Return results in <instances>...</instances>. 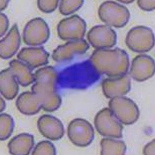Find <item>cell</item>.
<instances>
[{
  "instance_id": "cell-25",
  "label": "cell",
  "mask_w": 155,
  "mask_h": 155,
  "mask_svg": "<svg viewBox=\"0 0 155 155\" xmlns=\"http://www.w3.org/2000/svg\"><path fill=\"white\" fill-rule=\"evenodd\" d=\"M58 1H38V7L41 11L45 13H50L54 11L57 8Z\"/></svg>"
},
{
  "instance_id": "cell-9",
  "label": "cell",
  "mask_w": 155,
  "mask_h": 155,
  "mask_svg": "<svg viewBox=\"0 0 155 155\" xmlns=\"http://www.w3.org/2000/svg\"><path fill=\"white\" fill-rule=\"evenodd\" d=\"M86 29L85 21L77 15L62 20L57 28L59 38L64 40L71 41L82 39Z\"/></svg>"
},
{
  "instance_id": "cell-28",
  "label": "cell",
  "mask_w": 155,
  "mask_h": 155,
  "mask_svg": "<svg viewBox=\"0 0 155 155\" xmlns=\"http://www.w3.org/2000/svg\"><path fill=\"white\" fill-rule=\"evenodd\" d=\"M155 140H153L146 145L143 150V153L145 155H154L155 154Z\"/></svg>"
},
{
  "instance_id": "cell-8",
  "label": "cell",
  "mask_w": 155,
  "mask_h": 155,
  "mask_svg": "<svg viewBox=\"0 0 155 155\" xmlns=\"http://www.w3.org/2000/svg\"><path fill=\"white\" fill-rule=\"evenodd\" d=\"M50 29L46 22L41 18H35L26 25L23 32V40L28 45H41L48 40Z\"/></svg>"
},
{
  "instance_id": "cell-19",
  "label": "cell",
  "mask_w": 155,
  "mask_h": 155,
  "mask_svg": "<svg viewBox=\"0 0 155 155\" xmlns=\"http://www.w3.org/2000/svg\"><path fill=\"white\" fill-rule=\"evenodd\" d=\"M0 89L2 96L8 100L13 99L18 94V85L10 68L1 71Z\"/></svg>"
},
{
  "instance_id": "cell-11",
  "label": "cell",
  "mask_w": 155,
  "mask_h": 155,
  "mask_svg": "<svg viewBox=\"0 0 155 155\" xmlns=\"http://www.w3.org/2000/svg\"><path fill=\"white\" fill-rule=\"evenodd\" d=\"M155 62L151 56L141 54L132 61L129 75L135 81L143 82L151 78L154 74Z\"/></svg>"
},
{
  "instance_id": "cell-6",
  "label": "cell",
  "mask_w": 155,
  "mask_h": 155,
  "mask_svg": "<svg viewBox=\"0 0 155 155\" xmlns=\"http://www.w3.org/2000/svg\"><path fill=\"white\" fill-rule=\"evenodd\" d=\"M94 123L101 135L116 138L123 137V127L109 108H104L98 112Z\"/></svg>"
},
{
  "instance_id": "cell-10",
  "label": "cell",
  "mask_w": 155,
  "mask_h": 155,
  "mask_svg": "<svg viewBox=\"0 0 155 155\" xmlns=\"http://www.w3.org/2000/svg\"><path fill=\"white\" fill-rule=\"evenodd\" d=\"M87 38L91 46L97 49H109L115 45L117 35L110 26L99 25L89 30Z\"/></svg>"
},
{
  "instance_id": "cell-17",
  "label": "cell",
  "mask_w": 155,
  "mask_h": 155,
  "mask_svg": "<svg viewBox=\"0 0 155 155\" xmlns=\"http://www.w3.org/2000/svg\"><path fill=\"white\" fill-rule=\"evenodd\" d=\"M16 105L20 112L28 115L37 114L42 108L39 99L32 92H25L21 94L16 100Z\"/></svg>"
},
{
  "instance_id": "cell-29",
  "label": "cell",
  "mask_w": 155,
  "mask_h": 155,
  "mask_svg": "<svg viewBox=\"0 0 155 155\" xmlns=\"http://www.w3.org/2000/svg\"><path fill=\"white\" fill-rule=\"evenodd\" d=\"M8 1H2L1 2V11H3L5 9L7 8L8 3Z\"/></svg>"
},
{
  "instance_id": "cell-18",
  "label": "cell",
  "mask_w": 155,
  "mask_h": 155,
  "mask_svg": "<svg viewBox=\"0 0 155 155\" xmlns=\"http://www.w3.org/2000/svg\"><path fill=\"white\" fill-rule=\"evenodd\" d=\"M34 142L33 136L28 133L20 134L9 142V151L12 155H28L34 147Z\"/></svg>"
},
{
  "instance_id": "cell-27",
  "label": "cell",
  "mask_w": 155,
  "mask_h": 155,
  "mask_svg": "<svg viewBox=\"0 0 155 155\" xmlns=\"http://www.w3.org/2000/svg\"><path fill=\"white\" fill-rule=\"evenodd\" d=\"M9 21L5 15L1 13V37H2L7 31L9 26Z\"/></svg>"
},
{
  "instance_id": "cell-24",
  "label": "cell",
  "mask_w": 155,
  "mask_h": 155,
  "mask_svg": "<svg viewBox=\"0 0 155 155\" xmlns=\"http://www.w3.org/2000/svg\"><path fill=\"white\" fill-rule=\"evenodd\" d=\"M55 147L52 143L48 141L40 142L35 146L32 154L52 155L56 154Z\"/></svg>"
},
{
  "instance_id": "cell-12",
  "label": "cell",
  "mask_w": 155,
  "mask_h": 155,
  "mask_svg": "<svg viewBox=\"0 0 155 155\" xmlns=\"http://www.w3.org/2000/svg\"><path fill=\"white\" fill-rule=\"evenodd\" d=\"M89 47L88 43L83 39L71 41L57 48L53 52L52 58L58 62L70 60L76 55L85 53Z\"/></svg>"
},
{
  "instance_id": "cell-3",
  "label": "cell",
  "mask_w": 155,
  "mask_h": 155,
  "mask_svg": "<svg viewBox=\"0 0 155 155\" xmlns=\"http://www.w3.org/2000/svg\"><path fill=\"white\" fill-rule=\"evenodd\" d=\"M100 19L107 25L116 28L126 26L129 21L130 13L126 7L111 1L104 2L100 5L98 12Z\"/></svg>"
},
{
  "instance_id": "cell-5",
  "label": "cell",
  "mask_w": 155,
  "mask_h": 155,
  "mask_svg": "<svg viewBox=\"0 0 155 155\" xmlns=\"http://www.w3.org/2000/svg\"><path fill=\"white\" fill-rule=\"evenodd\" d=\"M109 106L115 117L125 125L133 124L139 118L138 107L129 98L123 96L112 98L109 101Z\"/></svg>"
},
{
  "instance_id": "cell-31",
  "label": "cell",
  "mask_w": 155,
  "mask_h": 155,
  "mask_svg": "<svg viewBox=\"0 0 155 155\" xmlns=\"http://www.w3.org/2000/svg\"><path fill=\"white\" fill-rule=\"evenodd\" d=\"M119 1L121 2L122 3H124V4L131 3H132L134 2V1Z\"/></svg>"
},
{
  "instance_id": "cell-14",
  "label": "cell",
  "mask_w": 155,
  "mask_h": 155,
  "mask_svg": "<svg viewBox=\"0 0 155 155\" xmlns=\"http://www.w3.org/2000/svg\"><path fill=\"white\" fill-rule=\"evenodd\" d=\"M38 127L42 135L52 140L61 139L64 135V125L58 118L52 115H44L38 119Z\"/></svg>"
},
{
  "instance_id": "cell-13",
  "label": "cell",
  "mask_w": 155,
  "mask_h": 155,
  "mask_svg": "<svg viewBox=\"0 0 155 155\" xmlns=\"http://www.w3.org/2000/svg\"><path fill=\"white\" fill-rule=\"evenodd\" d=\"M131 85L130 77L127 74L104 80L102 83V88L104 95L111 99L127 94L130 90Z\"/></svg>"
},
{
  "instance_id": "cell-4",
  "label": "cell",
  "mask_w": 155,
  "mask_h": 155,
  "mask_svg": "<svg viewBox=\"0 0 155 155\" xmlns=\"http://www.w3.org/2000/svg\"><path fill=\"white\" fill-rule=\"evenodd\" d=\"M127 46L132 51L144 53L150 51L155 44L153 31L147 27L139 26L130 30L126 36Z\"/></svg>"
},
{
  "instance_id": "cell-16",
  "label": "cell",
  "mask_w": 155,
  "mask_h": 155,
  "mask_svg": "<svg viewBox=\"0 0 155 155\" xmlns=\"http://www.w3.org/2000/svg\"><path fill=\"white\" fill-rule=\"evenodd\" d=\"M20 43L18 28L16 24H15L5 37L1 41V58L8 59L12 58L18 51Z\"/></svg>"
},
{
  "instance_id": "cell-1",
  "label": "cell",
  "mask_w": 155,
  "mask_h": 155,
  "mask_svg": "<svg viewBox=\"0 0 155 155\" xmlns=\"http://www.w3.org/2000/svg\"><path fill=\"white\" fill-rule=\"evenodd\" d=\"M90 62L97 73L111 78L127 74L130 66L129 55L119 48L97 49L92 53Z\"/></svg>"
},
{
  "instance_id": "cell-20",
  "label": "cell",
  "mask_w": 155,
  "mask_h": 155,
  "mask_svg": "<svg viewBox=\"0 0 155 155\" xmlns=\"http://www.w3.org/2000/svg\"><path fill=\"white\" fill-rule=\"evenodd\" d=\"M10 66L14 76L21 86H27L35 81L34 74L25 63L15 59L10 62Z\"/></svg>"
},
{
  "instance_id": "cell-22",
  "label": "cell",
  "mask_w": 155,
  "mask_h": 155,
  "mask_svg": "<svg viewBox=\"0 0 155 155\" xmlns=\"http://www.w3.org/2000/svg\"><path fill=\"white\" fill-rule=\"evenodd\" d=\"M1 120V141L6 140L11 135L14 127V122L11 116L6 113L0 116Z\"/></svg>"
},
{
  "instance_id": "cell-30",
  "label": "cell",
  "mask_w": 155,
  "mask_h": 155,
  "mask_svg": "<svg viewBox=\"0 0 155 155\" xmlns=\"http://www.w3.org/2000/svg\"><path fill=\"white\" fill-rule=\"evenodd\" d=\"M1 112L4 111L6 107V104L5 100L1 97Z\"/></svg>"
},
{
  "instance_id": "cell-26",
  "label": "cell",
  "mask_w": 155,
  "mask_h": 155,
  "mask_svg": "<svg viewBox=\"0 0 155 155\" xmlns=\"http://www.w3.org/2000/svg\"><path fill=\"white\" fill-rule=\"evenodd\" d=\"M155 1H142L139 0L137 2V4L142 10L147 11L154 10L155 8Z\"/></svg>"
},
{
  "instance_id": "cell-7",
  "label": "cell",
  "mask_w": 155,
  "mask_h": 155,
  "mask_svg": "<svg viewBox=\"0 0 155 155\" xmlns=\"http://www.w3.org/2000/svg\"><path fill=\"white\" fill-rule=\"evenodd\" d=\"M68 134L70 141L74 145L84 147L90 145L94 138V130L87 121L76 118L71 121L68 129Z\"/></svg>"
},
{
  "instance_id": "cell-23",
  "label": "cell",
  "mask_w": 155,
  "mask_h": 155,
  "mask_svg": "<svg viewBox=\"0 0 155 155\" xmlns=\"http://www.w3.org/2000/svg\"><path fill=\"white\" fill-rule=\"evenodd\" d=\"M84 1H61L59 5V10L60 13L64 15H68L75 12L82 6Z\"/></svg>"
},
{
  "instance_id": "cell-15",
  "label": "cell",
  "mask_w": 155,
  "mask_h": 155,
  "mask_svg": "<svg viewBox=\"0 0 155 155\" xmlns=\"http://www.w3.org/2000/svg\"><path fill=\"white\" fill-rule=\"evenodd\" d=\"M49 54L43 47L24 48L17 58L31 68L43 66L48 63Z\"/></svg>"
},
{
  "instance_id": "cell-21",
  "label": "cell",
  "mask_w": 155,
  "mask_h": 155,
  "mask_svg": "<svg viewBox=\"0 0 155 155\" xmlns=\"http://www.w3.org/2000/svg\"><path fill=\"white\" fill-rule=\"evenodd\" d=\"M101 145L102 155H124L126 150V146L124 142L112 139H103Z\"/></svg>"
},
{
  "instance_id": "cell-2",
  "label": "cell",
  "mask_w": 155,
  "mask_h": 155,
  "mask_svg": "<svg viewBox=\"0 0 155 155\" xmlns=\"http://www.w3.org/2000/svg\"><path fill=\"white\" fill-rule=\"evenodd\" d=\"M34 75L35 83L32 87V92L39 99L42 109L49 112L58 109L61 106V99L56 91L58 76L55 68L51 66L40 68Z\"/></svg>"
}]
</instances>
